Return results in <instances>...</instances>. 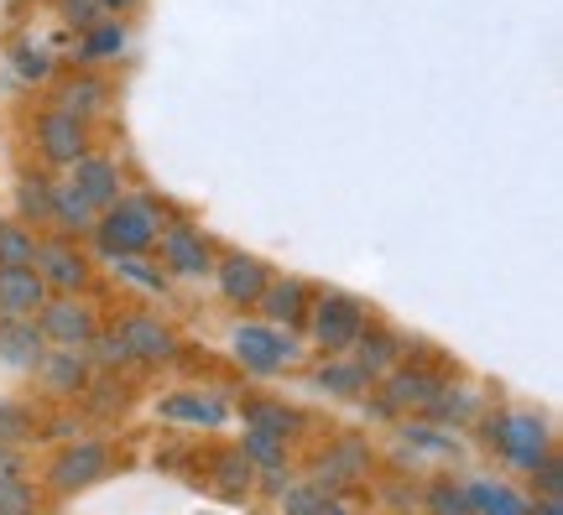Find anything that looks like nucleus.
Listing matches in <instances>:
<instances>
[{"instance_id":"nucleus-1","label":"nucleus","mask_w":563,"mask_h":515,"mask_svg":"<svg viewBox=\"0 0 563 515\" xmlns=\"http://www.w3.org/2000/svg\"><path fill=\"white\" fill-rule=\"evenodd\" d=\"M157 229H162L157 203L125 199V193H121L115 203H104L100 214H95L89 239L100 245L104 260H115V256H141V250H152V245H157Z\"/></svg>"},{"instance_id":"nucleus-2","label":"nucleus","mask_w":563,"mask_h":515,"mask_svg":"<svg viewBox=\"0 0 563 515\" xmlns=\"http://www.w3.org/2000/svg\"><path fill=\"white\" fill-rule=\"evenodd\" d=\"M481 433H485V448L511 463V469H532L543 454H553V437H548V422L538 412H485L481 416Z\"/></svg>"},{"instance_id":"nucleus-3","label":"nucleus","mask_w":563,"mask_h":515,"mask_svg":"<svg viewBox=\"0 0 563 515\" xmlns=\"http://www.w3.org/2000/svg\"><path fill=\"white\" fill-rule=\"evenodd\" d=\"M302 328H308V338H313V349H323V355H350L355 334L365 328V302L350 298V292L323 287V292H313V302H308Z\"/></svg>"},{"instance_id":"nucleus-4","label":"nucleus","mask_w":563,"mask_h":515,"mask_svg":"<svg viewBox=\"0 0 563 515\" xmlns=\"http://www.w3.org/2000/svg\"><path fill=\"white\" fill-rule=\"evenodd\" d=\"M104 474H110V443L104 437H63V448L42 469V484L58 500H68L89 484H100Z\"/></svg>"},{"instance_id":"nucleus-5","label":"nucleus","mask_w":563,"mask_h":515,"mask_svg":"<svg viewBox=\"0 0 563 515\" xmlns=\"http://www.w3.org/2000/svg\"><path fill=\"white\" fill-rule=\"evenodd\" d=\"M230 355L241 359L251 376H282L298 359V328L282 323H241L230 334Z\"/></svg>"},{"instance_id":"nucleus-6","label":"nucleus","mask_w":563,"mask_h":515,"mask_svg":"<svg viewBox=\"0 0 563 515\" xmlns=\"http://www.w3.org/2000/svg\"><path fill=\"white\" fill-rule=\"evenodd\" d=\"M32 146H37V157L47 161V167H58V172H68L74 161L89 152V120L68 115V110H42L37 120H32Z\"/></svg>"},{"instance_id":"nucleus-7","label":"nucleus","mask_w":563,"mask_h":515,"mask_svg":"<svg viewBox=\"0 0 563 515\" xmlns=\"http://www.w3.org/2000/svg\"><path fill=\"white\" fill-rule=\"evenodd\" d=\"M152 250L162 256V271L178 281H203L214 271V245H209V235L194 229V224H162Z\"/></svg>"},{"instance_id":"nucleus-8","label":"nucleus","mask_w":563,"mask_h":515,"mask_svg":"<svg viewBox=\"0 0 563 515\" xmlns=\"http://www.w3.org/2000/svg\"><path fill=\"white\" fill-rule=\"evenodd\" d=\"M37 328L47 344H74V349H84L89 338L100 334V313H95L79 292H47V302L37 307Z\"/></svg>"},{"instance_id":"nucleus-9","label":"nucleus","mask_w":563,"mask_h":515,"mask_svg":"<svg viewBox=\"0 0 563 515\" xmlns=\"http://www.w3.org/2000/svg\"><path fill=\"white\" fill-rule=\"evenodd\" d=\"M32 376H37V385L47 391V396L79 401L84 391L95 385V365H89V355H84V349H74V344H47Z\"/></svg>"},{"instance_id":"nucleus-10","label":"nucleus","mask_w":563,"mask_h":515,"mask_svg":"<svg viewBox=\"0 0 563 515\" xmlns=\"http://www.w3.org/2000/svg\"><path fill=\"white\" fill-rule=\"evenodd\" d=\"M214 287H220V298L245 313V307H256L266 292V281H272V266L262 256H245V250H230V256H214Z\"/></svg>"},{"instance_id":"nucleus-11","label":"nucleus","mask_w":563,"mask_h":515,"mask_svg":"<svg viewBox=\"0 0 563 515\" xmlns=\"http://www.w3.org/2000/svg\"><path fill=\"white\" fill-rule=\"evenodd\" d=\"M32 266H37V277L47 281V292H84L89 287V256L79 250V239L74 235H53V239H37V256H32Z\"/></svg>"},{"instance_id":"nucleus-12","label":"nucleus","mask_w":563,"mask_h":515,"mask_svg":"<svg viewBox=\"0 0 563 515\" xmlns=\"http://www.w3.org/2000/svg\"><path fill=\"white\" fill-rule=\"evenodd\" d=\"M115 334H121L131 365H173L178 359V334L152 313H125L115 323Z\"/></svg>"},{"instance_id":"nucleus-13","label":"nucleus","mask_w":563,"mask_h":515,"mask_svg":"<svg viewBox=\"0 0 563 515\" xmlns=\"http://www.w3.org/2000/svg\"><path fill=\"white\" fill-rule=\"evenodd\" d=\"M443 391V376H433V370H412V365H391L382 376V401L391 406V412H428L433 401H439Z\"/></svg>"},{"instance_id":"nucleus-14","label":"nucleus","mask_w":563,"mask_h":515,"mask_svg":"<svg viewBox=\"0 0 563 515\" xmlns=\"http://www.w3.org/2000/svg\"><path fill=\"white\" fill-rule=\"evenodd\" d=\"M361 479H371V448H365V437H340L313 463V484H323V490H350Z\"/></svg>"},{"instance_id":"nucleus-15","label":"nucleus","mask_w":563,"mask_h":515,"mask_svg":"<svg viewBox=\"0 0 563 515\" xmlns=\"http://www.w3.org/2000/svg\"><path fill=\"white\" fill-rule=\"evenodd\" d=\"M157 416L162 422H178V427H203L214 433L230 422V401L214 396V391H173V396L157 401Z\"/></svg>"},{"instance_id":"nucleus-16","label":"nucleus","mask_w":563,"mask_h":515,"mask_svg":"<svg viewBox=\"0 0 563 515\" xmlns=\"http://www.w3.org/2000/svg\"><path fill=\"white\" fill-rule=\"evenodd\" d=\"M42 349H47V338H42L37 317H0V370L32 376Z\"/></svg>"},{"instance_id":"nucleus-17","label":"nucleus","mask_w":563,"mask_h":515,"mask_svg":"<svg viewBox=\"0 0 563 515\" xmlns=\"http://www.w3.org/2000/svg\"><path fill=\"white\" fill-rule=\"evenodd\" d=\"M308 302H313V287L302 277H272L262 302H256V313H266V323H282V328H302Z\"/></svg>"},{"instance_id":"nucleus-18","label":"nucleus","mask_w":563,"mask_h":515,"mask_svg":"<svg viewBox=\"0 0 563 515\" xmlns=\"http://www.w3.org/2000/svg\"><path fill=\"white\" fill-rule=\"evenodd\" d=\"M47 302V281L37 266H0V317H37Z\"/></svg>"},{"instance_id":"nucleus-19","label":"nucleus","mask_w":563,"mask_h":515,"mask_svg":"<svg viewBox=\"0 0 563 515\" xmlns=\"http://www.w3.org/2000/svg\"><path fill=\"white\" fill-rule=\"evenodd\" d=\"M350 355H355V365H361L371 380H382L391 365H402V338L391 334V328H382V323H371V317H365V328L355 334Z\"/></svg>"},{"instance_id":"nucleus-20","label":"nucleus","mask_w":563,"mask_h":515,"mask_svg":"<svg viewBox=\"0 0 563 515\" xmlns=\"http://www.w3.org/2000/svg\"><path fill=\"white\" fill-rule=\"evenodd\" d=\"M68 182H74L95 209H104V203L121 199V167H115L110 157H95V152H84V157L68 167Z\"/></svg>"},{"instance_id":"nucleus-21","label":"nucleus","mask_w":563,"mask_h":515,"mask_svg":"<svg viewBox=\"0 0 563 515\" xmlns=\"http://www.w3.org/2000/svg\"><path fill=\"white\" fill-rule=\"evenodd\" d=\"M209 490L220 500H251V490H256L251 458H245L241 448H214V454H209Z\"/></svg>"},{"instance_id":"nucleus-22","label":"nucleus","mask_w":563,"mask_h":515,"mask_svg":"<svg viewBox=\"0 0 563 515\" xmlns=\"http://www.w3.org/2000/svg\"><path fill=\"white\" fill-rule=\"evenodd\" d=\"M95 214H100V209L84 199V193L68 178L53 182V214H47V229H58V235H74V239H79V235H89V229H95Z\"/></svg>"},{"instance_id":"nucleus-23","label":"nucleus","mask_w":563,"mask_h":515,"mask_svg":"<svg viewBox=\"0 0 563 515\" xmlns=\"http://www.w3.org/2000/svg\"><path fill=\"white\" fill-rule=\"evenodd\" d=\"M376 380L365 376L355 359H340V355H329L313 370V391H323V396H334V401H365V391H371Z\"/></svg>"},{"instance_id":"nucleus-24","label":"nucleus","mask_w":563,"mask_h":515,"mask_svg":"<svg viewBox=\"0 0 563 515\" xmlns=\"http://www.w3.org/2000/svg\"><path fill=\"white\" fill-rule=\"evenodd\" d=\"M53 104L79 120H95L104 104H110V83H104L100 74H74V79H63L58 89H53Z\"/></svg>"},{"instance_id":"nucleus-25","label":"nucleus","mask_w":563,"mask_h":515,"mask_svg":"<svg viewBox=\"0 0 563 515\" xmlns=\"http://www.w3.org/2000/svg\"><path fill=\"white\" fill-rule=\"evenodd\" d=\"M402 454L407 458H460V437L449 433V422L418 416L402 427Z\"/></svg>"},{"instance_id":"nucleus-26","label":"nucleus","mask_w":563,"mask_h":515,"mask_svg":"<svg viewBox=\"0 0 563 515\" xmlns=\"http://www.w3.org/2000/svg\"><path fill=\"white\" fill-rule=\"evenodd\" d=\"M464 511H501V515H527V495L511 490L506 479H464Z\"/></svg>"},{"instance_id":"nucleus-27","label":"nucleus","mask_w":563,"mask_h":515,"mask_svg":"<svg viewBox=\"0 0 563 515\" xmlns=\"http://www.w3.org/2000/svg\"><path fill=\"white\" fill-rule=\"evenodd\" d=\"M277 505L282 511H302V515H329V511H350V500L340 490H323L313 479H287L277 490Z\"/></svg>"},{"instance_id":"nucleus-28","label":"nucleus","mask_w":563,"mask_h":515,"mask_svg":"<svg viewBox=\"0 0 563 515\" xmlns=\"http://www.w3.org/2000/svg\"><path fill=\"white\" fill-rule=\"evenodd\" d=\"M47 214H53V178H42V172H16V219L47 224Z\"/></svg>"},{"instance_id":"nucleus-29","label":"nucleus","mask_w":563,"mask_h":515,"mask_svg":"<svg viewBox=\"0 0 563 515\" xmlns=\"http://www.w3.org/2000/svg\"><path fill=\"white\" fill-rule=\"evenodd\" d=\"M245 458H251V469L262 474V469H282L287 463V437H277V433H266V427H251L245 422V433H241V443H235Z\"/></svg>"},{"instance_id":"nucleus-30","label":"nucleus","mask_w":563,"mask_h":515,"mask_svg":"<svg viewBox=\"0 0 563 515\" xmlns=\"http://www.w3.org/2000/svg\"><path fill=\"white\" fill-rule=\"evenodd\" d=\"M32 256H37V224L0 219V266H32Z\"/></svg>"},{"instance_id":"nucleus-31","label":"nucleus","mask_w":563,"mask_h":515,"mask_svg":"<svg viewBox=\"0 0 563 515\" xmlns=\"http://www.w3.org/2000/svg\"><path fill=\"white\" fill-rule=\"evenodd\" d=\"M245 422H251V427H266V433H277V437H287V443L302 433V412L277 406V401H245Z\"/></svg>"},{"instance_id":"nucleus-32","label":"nucleus","mask_w":563,"mask_h":515,"mask_svg":"<svg viewBox=\"0 0 563 515\" xmlns=\"http://www.w3.org/2000/svg\"><path fill=\"white\" fill-rule=\"evenodd\" d=\"M42 416L26 401H0V443H37Z\"/></svg>"},{"instance_id":"nucleus-33","label":"nucleus","mask_w":563,"mask_h":515,"mask_svg":"<svg viewBox=\"0 0 563 515\" xmlns=\"http://www.w3.org/2000/svg\"><path fill=\"white\" fill-rule=\"evenodd\" d=\"M110 266H115V277L131 281V287H141V292H167V271H162V266H152V260H146V250H141V256H115Z\"/></svg>"},{"instance_id":"nucleus-34","label":"nucleus","mask_w":563,"mask_h":515,"mask_svg":"<svg viewBox=\"0 0 563 515\" xmlns=\"http://www.w3.org/2000/svg\"><path fill=\"white\" fill-rule=\"evenodd\" d=\"M125 47V32H121V21H95L89 32H84V42H79V58L84 63H95V58H110V53H121Z\"/></svg>"},{"instance_id":"nucleus-35","label":"nucleus","mask_w":563,"mask_h":515,"mask_svg":"<svg viewBox=\"0 0 563 515\" xmlns=\"http://www.w3.org/2000/svg\"><path fill=\"white\" fill-rule=\"evenodd\" d=\"M84 355H89V365L95 370H121V365H131V355H125V344L115 328H100V334L84 344Z\"/></svg>"},{"instance_id":"nucleus-36","label":"nucleus","mask_w":563,"mask_h":515,"mask_svg":"<svg viewBox=\"0 0 563 515\" xmlns=\"http://www.w3.org/2000/svg\"><path fill=\"white\" fill-rule=\"evenodd\" d=\"M11 63H16L21 79H32V83L53 74V58H47V47H32V42H16V47H11Z\"/></svg>"},{"instance_id":"nucleus-37","label":"nucleus","mask_w":563,"mask_h":515,"mask_svg":"<svg viewBox=\"0 0 563 515\" xmlns=\"http://www.w3.org/2000/svg\"><path fill=\"white\" fill-rule=\"evenodd\" d=\"M26 511H37L32 479H5V484H0V515H26Z\"/></svg>"},{"instance_id":"nucleus-38","label":"nucleus","mask_w":563,"mask_h":515,"mask_svg":"<svg viewBox=\"0 0 563 515\" xmlns=\"http://www.w3.org/2000/svg\"><path fill=\"white\" fill-rule=\"evenodd\" d=\"M428 511H443V515H470L464 511V490L454 479H439V484H428V495H418Z\"/></svg>"},{"instance_id":"nucleus-39","label":"nucleus","mask_w":563,"mask_h":515,"mask_svg":"<svg viewBox=\"0 0 563 515\" xmlns=\"http://www.w3.org/2000/svg\"><path fill=\"white\" fill-rule=\"evenodd\" d=\"M58 16L74 26V32H89L95 21H104L110 11H104V0H58Z\"/></svg>"},{"instance_id":"nucleus-40","label":"nucleus","mask_w":563,"mask_h":515,"mask_svg":"<svg viewBox=\"0 0 563 515\" xmlns=\"http://www.w3.org/2000/svg\"><path fill=\"white\" fill-rule=\"evenodd\" d=\"M5 479H32V463L21 454V443H0V484Z\"/></svg>"},{"instance_id":"nucleus-41","label":"nucleus","mask_w":563,"mask_h":515,"mask_svg":"<svg viewBox=\"0 0 563 515\" xmlns=\"http://www.w3.org/2000/svg\"><path fill=\"white\" fill-rule=\"evenodd\" d=\"M125 5H136V0H104V11H125Z\"/></svg>"}]
</instances>
